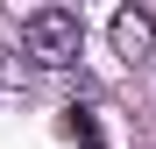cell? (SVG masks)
<instances>
[{
  "instance_id": "obj_1",
  "label": "cell",
  "mask_w": 156,
  "mask_h": 149,
  "mask_svg": "<svg viewBox=\"0 0 156 149\" xmlns=\"http://www.w3.org/2000/svg\"><path fill=\"white\" fill-rule=\"evenodd\" d=\"M21 43H29V57H36L43 71H64V64H78L85 29H78V14H71V7H36L29 21H21Z\"/></svg>"
},
{
  "instance_id": "obj_2",
  "label": "cell",
  "mask_w": 156,
  "mask_h": 149,
  "mask_svg": "<svg viewBox=\"0 0 156 149\" xmlns=\"http://www.w3.org/2000/svg\"><path fill=\"white\" fill-rule=\"evenodd\" d=\"M107 36H114V57H128V64H142L149 50H156V14H149V7H121Z\"/></svg>"
},
{
  "instance_id": "obj_3",
  "label": "cell",
  "mask_w": 156,
  "mask_h": 149,
  "mask_svg": "<svg viewBox=\"0 0 156 149\" xmlns=\"http://www.w3.org/2000/svg\"><path fill=\"white\" fill-rule=\"evenodd\" d=\"M71 135H78V142H85V149H99V121H92L85 107H71Z\"/></svg>"
}]
</instances>
